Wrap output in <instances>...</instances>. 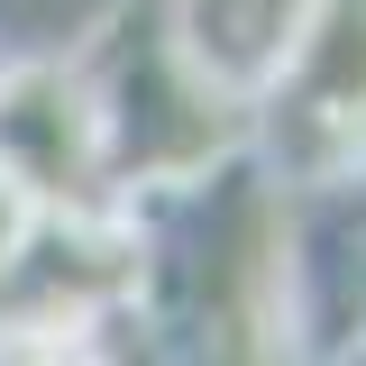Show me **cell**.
<instances>
[{"label":"cell","mask_w":366,"mask_h":366,"mask_svg":"<svg viewBox=\"0 0 366 366\" xmlns=\"http://www.w3.org/2000/svg\"><path fill=\"white\" fill-rule=\"evenodd\" d=\"M0 165L64 211H110V137L74 55H0Z\"/></svg>","instance_id":"obj_3"},{"label":"cell","mask_w":366,"mask_h":366,"mask_svg":"<svg viewBox=\"0 0 366 366\" xmlns=\"http://www.w3.org/2000/svg\"><path fill=\"white\" fill-rule=\"evenodd\" d=\"M119 284V202L64 211L28 174L0 165V320L28 312H101Z\"/></svg>","instance_id":"obj_4"},{"label":"cell","mask_w":366,"mask_h":366,"mask_svg":"<svg viewBox=\"0 0 366 366\" xmlns=\"http://www.w3.org/2000/svg\"><path fill=\"white\" fill-rule=\"evenodd\" d=\"M110 366H320L293 293V192L238 137L119 202Z\"/></svg>","instance_id":"obj_1"},{"label":"cell","mask_w":366,"mask_h":366,"mask_svg":"<svg viewBox=\"0 0 366 366\" xmlns=\"http://www.w3.org/2000/svg\"><path fill=\"white\" fill-rule=\"evenodd\" d=\"M312 9L320 0H165V28H174L183 64L229 110H257V92L284 74V55L312 28Z\"/></svg>","instance_id":"obj_5"},{"label":"cell","mask_w":366,"mask_h":366,"mask_svg":"<svg viewBox=\"0 0 366 366\" xmlns=\"http://www.w3.org/2000/svg\"><path fill=\"white\" fill-rule=\"evenodd\" d=\"M247 147L284 192L366 174V0H320L284 74L247 110Z\"/></svg>","instance_id":"obj_2"},{"label":"cell","mask_w":366,"mask_h":366,"mask_svg":"<svg viewBox=\"0 0 366 366\" xmlns=\"http://www.w3.org/2000/svg\"><path fill=\"white\" fill-rule=\"evenodd\" d=\"M0 366H110L101 312H28V320H0Z\"/></svg>","instance_id":"obj_6"},{"label":"cell","mask_w":366,"mask_h":366,"mask_svg":"<svg viewBox=\"0 0 366 366\" xmlns=\"http://www.w3.org/2000/svg\"><path fill=\"white\" fill-rule=\"evenodd\" d=\"M320 366H366V339H357V348H339V357H320Z\"/></svg>","instance_id":"obj_7"}]
</instances>
